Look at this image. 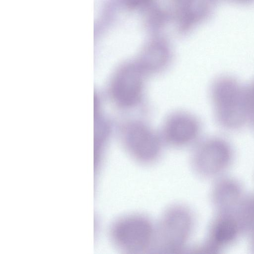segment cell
Segmentation results:
<instances>
[{"mask_svg": "<svg viewBox=\"0 0 254 254\" xmlns=\"http://www.w3.org/2000/svg\"><path fill=\"white\" fill-rule=\"evenodd\" d=\"M193 224L189 207L180 204L169 206L156 225L153 250L169 254L184 250L190 238Z\"/></svg>", "mask_w": 254, "mask_h": 254, "instance_id": "1", "label": "cell"}, {"mask_svg": "<svg viewBox=\"0 0 254 254\" xmlns=\"http://www.w3.org/2000/svg\"><path fill=\"white\" fill-rule=\"evenodd\" d=\"M211 97L217 121L229 129L248 122L245 87L233 78L222 77L212 85Z\"/></svg>", "mask_w": 254, "mask_h": 254, "instance_id": "2", "label": "cell"}, {"mask_svg": "<svg viewBox=\"0 0 254 254\" xmlns=\"http://www.w3.org/2000/svg\"><path fill=\"white\" fill-rule=\"evenodd\" d=\"M155 227L147 216L128 214L114 221L110 229V236L114 245L124 252L142 253L153 250Z\"/></svg>", "mask_w": 254, "mask_h": 254, "instance_id": "3", "label": "cell"}, {"mask_svg": "<svg viewBox=\"0 0 254 254\" xmlns=\"http://www.w3.org/2000/svg\"><path fill=\"white\" fill-rule=\"evenodd\" d=\"M122 136L126 150L137 163L150 165L159 159L162 142L147 125L140 122H129L124 127Z\"/></svg>", "mask_w": 254, "mask_h": 254, "instance_id": "4", "label": "cell"}, {"mask_svg": "<svg viewBox=\"0 0 254 254\" xmlns=\"http://www.w3.org/2000/svg\"><path fill=\"white\" fill-rule=\"evenodd\" d=\"M144 73L136 63L126 64L115 74L111 84V93L114 101L125 108L136 106L143 92Z\"/></svg>", "mask_w": 254, "mask_h": 254, "instance_id": "5", "label": "cell"}, {"mask_svg": "<svg viewBox=\"0 0 254 254\" xmlns=\"http://www.w3.org/2000/svg\"><path fill=\"white\" fill-rule=\"evenodd\" d=\"M199 129V124L195 118L186 113H177L171 116L166 122L164 136L169 144L183 146L194 140Z\"/></svg>", "mask_w": 254, "mask_h": 254, "instance_id": "6", "label": "cell"}, {"mask_svg": "<svg viewBox=\"0 0 254 254\" xmlns=\"http://www.w3.org/2000/svg\"><path fill=\"white\" fill-rule=\"evenodd\" d=\"M168 58V52L165 47L153 44L144 51L136 63L144 73L154 72L167 64Z\"/></svg>", "mask_w": 254, "mask_h": 254, "instance_id": "7", "label": "cell"}, {"mask_svg": "<svg viewBox=\"0 0 254 254\" xmlns=\"http://www.w3.org/2000/svg\"><path fill=\"white\" fill-rule=\"evenodd\" d=\"M233 225L229 222H223L216 227L215 231V238L219 241H227L232 238L234 234Z\"/></svg>", "mask_w": 254, "mask_h": 254, "instance_id": "8", "label": "cell"}, {"mask_svg": "<svg viewBox=\"0 0 254 254\" xmlns=\"http://www.w3.org/2000/svg\"><path fill=\"white\" fill-rule=\"evenodd\" d=\"M248 122L254 127V81L245 87Z\"/></svg>", "mask_w": 254, "mask_h": 254, "instance_id": "9", "label": "cell"}, {"mask_svg": "<svg viewBox=\"0 0 254 254\" xmlns=\"http://www.w3.org/2000/svg\"><path fill=\"white\" fill-rule=\"evenodd\" d=\"M148 0H126V3L128 6L134 7L145 3Z\"/></svg>", "mask_w": 254, "mask_h": 254, "instance_id": "10", "label": "cell"}, {"mask_svg": "<svg viewBox=\"0 0 254 254\" xmlns=\"http://www.w3.org/2000/svg\"><path fill=\"white\" fill-rule=\"evenodd\" d=\"M236 0V1H238L239 2H246L251 1H252L254 0Z\"/></svg>", "mask_w": 254, "mask_h": 254, "instance_id": "11", "label": "cell"}]
</instances>
